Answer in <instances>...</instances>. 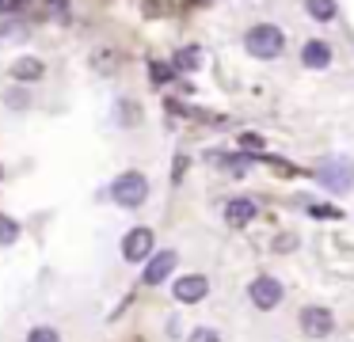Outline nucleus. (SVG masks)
<instances>
[{"label": "nucleus", "mask_w": 354, "mask_h": 342, "mask_svg": "<svg viewBox=\"0 0 354 342\" xmlns=\"http://www.w3.org/2000/svg\"><path fill=\"white\" fill-rule=\"evenodd\" d=\"M145 198H149V179L141 171H122L111 182V202L122 205V209H138Z\"/></svg>", "instance_id": "nucleus-1"}, {"label": "nucleus", "mask_w": 354, "mask_h": 342, "mask_svg": "<svg viewBox=\"0 0 354 342\" xmlns=\"http://www.w3.org/2000/svg\"><path fill=\"white\" fill-rule=\"evenodd\" d=\"M244 46H248V53H252V57L270 61V57H278V53L286 50V35L274 27V23H259V27L248 30Z\"/></svg>", "instance_id": "nucleus-2"}, {"label": "nucleus", "mask_w": 354, "mask_h": 342, "mask_svg": "<svg viewBox=\"0 0 354 342\" xmlns=\"http://www.w3.org/2000/svg\"><path fill=\"white\" fill-rule=\"evenodd\" d=\"M248 296H252V304L259 312H270L278 301H282V281L270 278V274H263V278H255L252 285H248Z\"/></svg>", "instance_id": "nucleus-3"}, {"label": "nucleus", "mask_w": 354, "mask_h": 342, "mask_svg": "<svg viewBox=\"0 0 354 342\" xmlns=\"http://www.w3.org/2000/svg\"><path fill=\"white\" fill-rule=\"evenodd\" d=\"M301 331H305L308 339H328V334L335 331V319H331L328 308H305L301 312Z\"/></svg>", "instance_id": "nucleus-4"}, {"label": "nucleus", "mask_w": 354, "mask_h": 342, "mask_svg": "<svg viewBox=\"0 0 354 342\" xmlns=\"http://www.w3.org/2000/svg\"><path fill=\"white\" fill-rule=\"evenodd\" d=\"M316 182H324L328 190H346L351 187V167H346V160H328V164L316 167Z\"/></svg>", "instance_id": "nucleus-5"}, {"label": "nucleus", "mask_w": 354, "mask_h": 342, "mask_svg": "<svg viewBox=\"0 0 354 342\" xmlns=\"http://www.w3.org/2000/svg\"><path fill=\"white\" fill-rule=\"evenodd\" d=\"M149 251H153V232H149V228L126 232V240H122V258L126 263H145Z\"/></svg>", "instance_id": "nucleus-6"}, {"label": "nucleus", "mask_w": 354, "mask_h": 342, "mask_svg": "<svg viewBox=\"0 0 354 342\" xmlns=\"http://www.w3.org/2000/svg\"><path fill=\"white\" fill-rule=\"evenodd\" d=\"M171 293H176V301H183V304H194V301H202V296L209 293V281L202 278V274H183V278L171 285Z\"/></svg>", "instance_id": "nucleus-7"}, {"label": "nucleus", "mask_w": 354, "mask_h": 342, "mask_svg": "<svg viewBox=\"0 0 354 342\" xmlns=\"http://www.w3.org/2000/svg\"><path fill=\"white\" fill-rule=\"evenodd\" d=\"M255 213H259V205L252 198H232V202H225V220L229 225H248V220H255Z\"/></svg>", "instance_id": "nucleus-8"}, {"label": "nucleus", "mask_w": 354, "mask_h": 342, "mask_svg": "<svg viewBox=\"0 0 354 342\" xmlns=\"http://www.w3.org/2000/svg\"><path fill=\"white\" fill-rule=\"evenodd\" d=\"M171 270H176V251H160V255L145 266V285H160Z\"/></svg>", "instance_id": "nucleus-9"}, {"label": "nucleus", "mask_w": 354, "mask_h": 342, "mask_svg": "<svg viewBox=\"0 0 354 342\" xmlns=\"http://www.w3.org/2000/svg\"><path fill=\"white\" fill-rule=\"evenodd\" d=\"M301 61H305V68H328L331 65V46L328 42H305Z\"/></svg>", "instance_id": "nucleus-10"}, {"label": "nucleus", "mask_w": 354, "mask_h": 342, "mask_svg": "<svg viewBox=\"0 0 354 342\" xmlns=\"http://www.w3.org/2000/svg\"><path fill=\"white\" fill-rule=\"evenodd\" d=\"M42 73H46V65H42L39 57H19V61H12V76H16V80H24V84L42 80Z\"/></svg>", "instance_id": "nucleus-11"}, {"label": "nucleus", "mask_w": 354, "mask_h": 342, "mask_svg": "<svg viewBox=\"0 0 354 342\" xmlns=\"http://www.w3.org/2000/svg\"><path fill=\"white\" fill-rule=\"evenodd\" d=\"M171 65H176L179 73H194V68L202 65V50H198V46H183V50L176 53V61H171Z\"/></svg>", "instance_id": "nucleus-12"}, {"label": "nucleus", "mask_w": 354, "mask_h": 342, "mask_svg": "<svg viewBox=\"0 0 354 342\" xmlns=\"http://www.w3.org/2000/svg\"><path fill=\"white\" fill-rule=\"evenodd\" d=\"M305 8H308V15L320 19V23L335 19V0H305Z\"/></svg>", "instance_id": "nucleus-13"}, {"label": "nucleus", "mask_w": 354, "mask_h": 342, "mask_svg": "<svg viewBox=\"0 0 354 342\" xmlns=\"http://www.w3.org/2000/svg\"><path fill=\"white\" fill-rule=\"evenodd\" d=\"M19 240V225L8 217V213H0V247H12Z\"/></svg>", "instance_id": "nucleus-14"}, {"label": "nucleus", "mask_w": 354, "mask_h": 342, "mask_svg": "<svg viewBox=\"0 0 354 342\" xmlns=\"http://www.w3.org/2000/svg\"><path fill=\"white\" fill-rule=\"evenodd\" d=\"M27 342H62V334H57L54 327H35V331L27 334Z\"/></svg>", "instance_id": "nucleus-15"}, {"label": "nucleus", "mask_w": 354, "mask_h": 342, "mask_svg": "<svg viewBox=\"0 0 354 342\" xmlns=\"http://www.w3.org/2000/svg\"><path fill=\"white\" fill-rule=\"evenodd\" d=\"M187 342H221V334H217L214 327H194Z\"/></svg>", "instance_id": "nucleus-16"}, {"label": "nucleus", "mask_w": 354, "mask_h": 342, "mask_svg": "<svg viewBox=\"0 0 354 342\" xmlns=\"http://www.w3.org/2000/svg\"><path fill=\"white\" fill-rule=\"evenodd\" d=\"M171 76H176V65H160V61H153V80L156 84L171 80Z\"/></svg>", "instance_id": "nucleus-17"}, {"label": "nucleus", "mask_w": 354, "mask_h": 342, "mask_svg": "<svg viewBox=\"0 0 354 342\" xmlns=\"http://www.w3.org/2000/svg\"><path fill=\"white\" fill-rule=\"evenodd\" d=\"M308 213H313V217H339V209H331V205H308Z\"/></svg>", "instance_id": "nucleus-18"}, {"label": "nucleus", "mask_w": 354, "mask_h": 342, "mask_svg": "<svg viewBox=\"0 0 354 342\" xmlns=\"http://www.w3.org/2000/svg\"><path fill=\"white\" fill-rule=\"evenodd\" d=\"M240 144H244V149H263V137H255V133H244V137H240Z\"/></svg>", "instance_id": "nucleus-19"}, {"label": "nucleus", "mask_w": 354, "mask_h": 342, "mask_svg": "<svg viewBox=\"0 0 354 342\" xmlns=\"http://www.w3.org/2000/svg\"><path fill=\"white\" fill-rule=\"evenodd\" d=\"M293 243H297V236H282V240H278V251H286V247H293Z\"/></svg>", "instance_id": "nucleus-20"}, {"label": "nucleus", "mask_w": 354, "mask_h": 342, "mask_svg": "<svg viewBox=\"0 0 354 342\" xmlns=\"http://www.w3.org/2000/svg\"><path fill=\"white\" fill-rule=\"evenodd\" d=\"M191 4H198V8H206V4H214V0H191Z\"/></svg>", "instance_id": "nucleus-21"}, {"label": "nucleus", "mask_w": 354, "mask_h": 342, "mask_svg": "<svg viewBox=\"0 0 354 342\" xmlns=\"http://www.w3.org/2000/svg\"><path fill=\"white\" fill-rule=\"evenodd\" d=\"M0 8H8V0H0Z\"/></svg>", "instance_id": "nucleus-22"}, {"label": "nucleus", "mask_w": 354, "mask_h": 342, "mask_svg": "<svg viewBox=\"0 0 354 342\" xmlns=\"http://www.w3.org/2000/svg\"><path fill=\"white\" fill-rule=\"evenodd\" d=\"M0 179H4V167H0Z\"/></svg>", "instance_id": "nucleus-23"}]
</instances>
